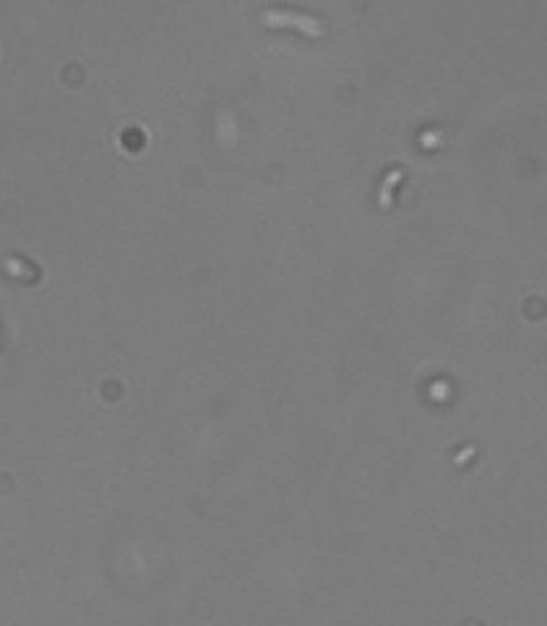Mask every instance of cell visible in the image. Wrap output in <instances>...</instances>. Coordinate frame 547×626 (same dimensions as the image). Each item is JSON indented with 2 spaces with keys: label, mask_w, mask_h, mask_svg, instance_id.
Masks as SVG:
<instances>
[{
  "label": "cell",
  "mask_w": 547,
  "mask_h": 626,
  "mask_svg": "<svg viewBox=\"0 0 547 626\" xmlns=\"http://www.w3.org/2000/svg\"><path fill=\"white\" fill-rule=\"evenodd\" d=\"M261 24L263 27H271V29H300L302 34L308 37H321L323 34V27H321L318 19L313 16H302V13H289V10H266L261 16Z\"/></svg>",
  "instance_id": "obj_1"
},
{
  "label": "cell",
  "mask_w": 547,
  "mask_h": 626,
  "mask_svg": "<svg viewBox=\"0 0 547 626\" xmlns=\"http://www.w3.org/2000/svg\"><path fill=\"white\" fill-rule=\"evenodd\" d=\"M401 170H394V172H388L386 180H383V186H380V193H378V204L380 209H391V193L396 188V183L401 180Z\"/></svg>",
  "instance_id": "obj_2"
},
{
  "label": "cell",
  "mask_w": 547,
  "mask_h": 626,
  "mask_svg": "<svg viewBox=\"0 0 547 626\" xmlns=\"http://www.w3.org/2000/svg\"><path fill=\"white\" fill-rule=\"evenodd\" d=\"M3 269L8 271L10 277H29L31 269L26 264H21L19 259H3Z\"/></svg>",
  "instance_id": "obj_3"
}]
</instances>
